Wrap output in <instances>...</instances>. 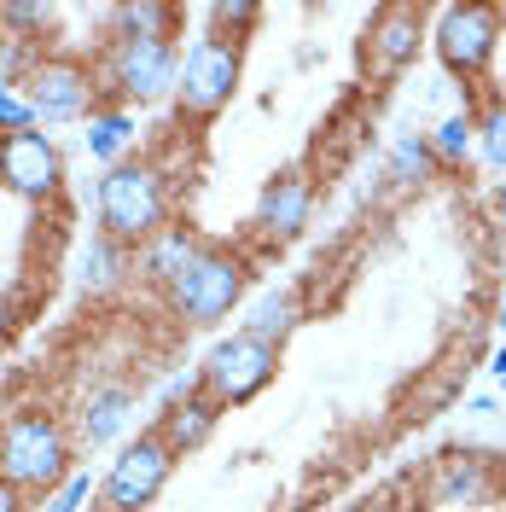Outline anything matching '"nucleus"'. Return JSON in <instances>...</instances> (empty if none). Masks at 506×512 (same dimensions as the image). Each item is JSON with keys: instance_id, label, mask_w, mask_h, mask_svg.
<instances>
[{"instance_id": "5", "label": "nucleus", "mask_w": 506, "mask_h": 512, "mask_svg": "<svg viewBox=\"0 0 506 512\" xmlns=\"http://www.w3.org/2000/svg\"><path fill=\"white\" fill-rule=\"evenodd\" d=\"M239 82H245V35L216 30V24L192 35L187 64H181V94H175V123L210 128L233 105Z\"/></svg>"}, {"instance_id": "33", "label": "nucleus", "mask_w": 506, "mask_h": 512, "mask_svg": "<svg viewBox=\"0 0 506 512\" xmlns=\"http://www.w3.org/2000/svg\"><path fill=\"white\" fill-rule=\"evenodd\" d=\"M501 396H506V379H501Z\"/></svg>"}, {"instance_id": "6", "label": "nucleus", "mask_w": 506, "mask_h": 512, "mask_svg": "<svg viewBox=\"0 0 506 512\" xmlns=\"http://www.w3.org/2000/svg\"><path fill=\"white\" fill-rule=\"evenodd\" d=\"M18 94H24V105L35 111V123H41V128L88 123L99 105H105V88H99L94 59L64 53V47L35 53V64L18 76Z\"/></svg>"}, {"instance_id": "11", "label": "nucleus", "mask_w": 506, "mask_h": 512, "mask_svg": "<svg viewBox=\"0 0 506 512\" xmlns=\"http://www.w3.org/2000/svg\"><path fill=\"white\" fill-rule=\"evenodd\" d=\"M315 222V181H309V169L303 163H285L274 169L262 192H256V210H251V233L268 245V251H285V245H297L303 233Z\"/></svg>"}, {"instance_id": "10", "label": "nucleus", "mask_w": 506, "mask_h": 512, "mask_svg": "<svg viewBox=\"0 0 506 512\" xmlns=\"http://www.w3.org/2000/svg\"><path fill=\"white\" fill-rule=\"evenodd\" d=\"M175 466H181V460L169 454V443L158 437V425L134 431V443H123L117 460L99 472L94 507L99 512H146L163 495V483L175 478Z\"/></svg>"}, {"instance_id": "14", "label": "nucleus", "mask_w": 506, "mask_h": 512, "mask_svg": "<svg viewBox=\"0 0 506 512\" xmlns=\"http://www.w3.org/2000/svg\"><path fill=\"white\" fill-rule=\"evenodd\" d=\"M158 425V437L169 443V454L175 460H187V454H198V448H210V437H216V425H222V408L198 390V379L181 390V396H169L163 402V414L152 419Z\"/></svg>"}, {"instance_id": "17", "label": "nucleus", "mask_w": 506, "mask_h": 512, "mask_svg": "<svg viewBox=\"0 0 506 512\" xmlns=\"http://www.w3.org/2000/svg\"><path fill=\"white\" fill-rule=\"evenodd\" d=\"M297 326H303V291L297 286H262L239 309V332L256 338V344H274V350H285V338Z\"/></svg>"}, {"instance_id": "29", "label": "nucleus", "mask_w": 506, "mask_h": 512, "mask_svg": "<svg viewBox=\"0 0 506 512\" xmlns=\"http://www.w3.org/2000/svg\"><path fill=\"white\" fill-rule=\"evenodd\" d=\"M12 332V297H0V338Z\"/></svg>"}, {"instance_id": "12", "label": "nucleus", "mask_w": 506, "mask_h": 512, "mask_svg": "<svg viewBox=\"0 0 506 512\" xmlns=\"http://www.w3.org/2000/svg\"><path fill=\"white\" fill-rule=\"evenodd\" d=\"M0 187L30 198V204H53L64 187V158L53 146V134H41V128L6 134L0 140Z\"/></svg>"}, {"instance_id": "22", "label": "nucleus", "mask_w": 506, "mask_h": 512, "mask_svg": "<svg viewBox=\"0 0 506 512\" xmlns=\"http://www.w3.org/2000/svg\"><path fill=\"white\" fill-rule=\"evenodd\" d=\"M472 117H477V158L506 175V99L483 94L472 105Z\"/></svg>"}, {"instance_id": "25", "label": "nucleus", "mask_w": 506, "mask_h": 512, "mask_svg": "<svg viewBox=\"0 0 506 512\" xmlns=\"http://www.w3.org/2000/svg\"><path fill=\"white\" fill-rule=\"evenodd\" d=\"M204 24L245 35V30H256V24H262V6H251V0H222V6H204Z\"/></svg>"}, {"instance_id": "20", "label": "nucleus", "mask_w": 506, "mask_h": 512, "mask_svg": "<svg viewBox=\"0 0 506 512\" xmlns=\"http://www.w3.org/2000/svg\"><path fill=\"white\" fill-rule=\"evenodd\" d=\"M437 169H443V163L431 152V134H419V128L396 134L390 152H384V181H390V187H425Z\"/></svg>"}, {"instance_id": "27", "label": "nucleus", "mask_w": 506, "mask_h": 512, "mask_svg": "<svg viewBox=\"0 0 506 512\" xmlns=\"http://www.w3.org/2000/svg\"><path fill=\"white\" fill-rule=\"evenodd\" d=\"M0 512H30V495H18L6 478H0Z\"/></svg>"}, {"instance_id": "24", "label": "nucleus", "mask_w": 506, "mask_h": 512, "mask_svg": "<svg viewBox=\"0 0 506 512\" xmlns=\"http://www.w3.org/2000/svg\"><path fill=\"white\" fill-rule=\"evenodd\" d=\"M94 495H99V478L88 472V466H76V472H70V478H64L35 512H88L94 507Z\"/></svg>"}, {"instance_id": "21", "label": "nucleus", "mask_w": 506, "mask_h": 512, "mask_svg": "<svg viewBox=\"0 0 506 512\" xmlns=\"http://www.w3.org/2000/svg\"><path fill=\"white\" fill-rule=\"evenodd\" d=\"M431 152H437L443 169H466V163L477 158V117H472V105L448 111L443 123L431 128Z\"/></svg>"}, {"instance_id": "4", "label": "nucleus", "mask_w": 506, "mask_h": 512, "mask_svg": "<svg viewBox=\"0 0 506 512\" xmlns=\"http://www.w3.org/2000/svg\"><path fill=\"white\" fill-rule=\"evenodd\" d=\"M501 41H506V12L483 6V0H454V6H437V18H431V53L472 105L483 99V82L495 70Z\"/></svg>"}, {"instance_id": "13", "label": "nucleus", "mask_w": 506, "mask_h": 512, "mask_svg": "<svg viewBox=\"0 0 506 512\" xmlns=\"http://www.w3.org/2000/svg\"><path fill=\"white\" fill-rule=\"evenodd\" d=\"M204 251H210V239H204L198 227L169 222L152 245H140V251H134V280H140L146 291H158V297H169V291H175L192 268L204 262Z\"/></svg>"}, {"instance_id": "1", "label": "nucleus", "mask_w": 506, "mask_h": 512, "mask_svg": "<svg viewBox=\"0 0 506 512\" xmlns=\"http://www.w3.org/2000/svg\"><path fill=\"white\" fill-rule=\"evenodd\" d=\"M181 41L175 30H111L99 41V88L111 105H123V111H140V105H163V99L181 94Z\"/></svg>"}, {"instance_id": "32", "label": "nucleus", "mask_w": 506, "mask_h": 512, "mask_svg": "<svg viewBox=\"0 0 506 512\" xmlns=\"http://www.w3.org/2000/svg\"><path fill=\"white\" fill-rule=\"evenodd\" d=\"M495 198H501V210H506V187H501V192H495Z\"/></svg>"}, {"instance_id": "26", "label": "nucleus", "mask_w": 506, "mask_h": 512, "mask_svg": "<svg viewBox=\"0 0 506 512\" xmlns=\"http://www.w3.org/2000/svg\"><path fill=\"white\" fill-rule=\"evenodd\" d=\"M24 128H41L35 123V111L24 105V94L0 99V140H6V134H24Z\"/></svg>"}, {"instance_id": "28", "label": "nucleus", "mask_w": 506, "mask_h": 512, "mask_svg": "<svg viewBox=\"0 0 506 512\" xmlns=\"http://www.w3.org/2000/svg\"><path fill=\"white\" fill-rule=\"evenodd\" d=\"M489 373H495V384L506 379V344H501V350H489Z\"/></svg>"}, {"instance_id": "2", "label": "nucleus", "mask_w": 506, "mask_h": 512, "mask_svg": "<svg viewBox=\"0 0 506 512\" xmlns=\"http://www.w3.org/2000/svg\"><path fill=\"white\" fill-rule=\"evenodd\" d=\"M169 227V175L152 158H123L117 169H99L94 181V233L111 245L140 251Z\"/></svg>"}, {"instance_id": "8", "label": "nucleus", "mask_w": 506, "mask_h": 512, "mask_svg": "<svg viewBox=\"0 0 506 512\" xmlns=\"http://www.w3.org/2000/svg\"><path fill=\"white\" fill-rule=\"evenodd\" d=\"M431 18H437V6H408V0L373 6V18L355 35V70H361V82H373V88L402 82L419 64V53L431 47Z\"/></svg>"}, {"instance_id": "16", "label": "nucleus", "mask_w": 506, "mask_h": 512, "mask_svg": "<svg viewBox=\"0 0 506 512\" xmlns=\"http://www.w3.org/2000/svg\"><path fill=\"white\" fill-rule=\"evenodd\" d=\"M489 495H495V466L483 454L448 448L443 460L431 466V501L437 507H483Z\"/></svg>"}, {"instance_id": "7", "label": "nucleus", "mask_w": 506, "mask_h": 512, "mask_svg": "<svg viewBox=\"0 0 506 512\" xmlns=\"http://www.w3.org/2000/svg\"><path fill=\"white\" fill-rule=\"evenodd\" d=\"M245 297H251V256L239 251V245H210L204 262L163 297V309L181 320L187 332H210L227 315H239Z\"/></svg>"}, {"instance_id": "30", "label": "nucleus", "mask_w": 506, "mask_h": 512, "mask_svg": "<svg viewBox=\"0 0 506 512\" xmlns=\"http://www.w3.org/2000/svg\"><path fill=\"white\" fill-rule=\"evenodd\" d=\"M18 94V76H6V70H0V99H12Z\"/></svg>"}, {"instance_id": "23", "label": "nucleus", "mask_w": 506, "mask_h": 512, "mask_svg": "<svg viewBox=\"0 0 506 512\" xmlns=\"http://www.w3.org/2000/svg\"><path fill=\"white\" fill-rule=\"evenodd\" d=\"M181 12L175 6H158V0H134V6H111V30H175Z\"/></svg>"}, {"instance_id": "19", "label": "nucleus", "mask_w": 506, "mask_h": 512, "mask_svg": "<svg viewBox=\"0 0 506 512\" xmlns=\"http://www.w3.org/2000/svg\"><path fill=\"white\" fill-rule=\"evenodd\" d=\"M134 140H140V123H134V111H123V105H99L94 117H88V158L105 163V169H117L123 158H134Z\"/></svg>"}, {"instance_id": "15", "label": "nucleus", "mask_w": 506, "mask_h": 512, "mask_svg": "<svg viewBox=\"0 0 506 512\" xmlns=\"http://www.w3.org/2000/svg\"><path fill=\"white\" fill-rule=\"evenodd\" d=\"M134 425V390L128 384H94L76 408V448H111Z\"/></svg>"}, {"instance_id": "18", "label": "nucleus", "mask_w": 506, "mask_h": 512, "mask_svg": "<svg viewBox=\"0 0 506 512\" xmlns=\"http://www.w3.org/2000/svg\"><path fill=\"white\" fill-rule=\"evenodd\" d=\"M76 268H82V291H88V297H111V291H123L128 280H134V251L111 245L105 233H88Z\"/></svg>"}, {"instance_id": "31", "label": "nucleus", "mask_w": 506, "mask_h": 512, "mask_svg": "<svg viewBox=\"0 0 506 512\" xmlns=\"http://www.w3.org/2000/svg\"><path fill=\"white\" fill-rule=\"evenodd\" d=\"M495 326L506 332V291H501V303H495Z\"/></svg>"}, {"instance_id": "3", "label": "nucleus", "mask_w": 506, "mask_h": 512, "mask_svg": "<svg viewBox=\"0 0 506 512\" xmlns=\"http://www.w3.org/2000/svg\"><path fill=\"white\" fill-rule=\"evenodd\" d=\"M76 472V431L47 408H12L0 419V478L18 495L47 501Z\"/></svg>"}, {"instance_id": "9", "label": "nucleus", "mask_w": 506, "mask_h": 512, "mask_svg": "<svg viewBox=\"0 0 506 512\" xmlns=\"http://www.w3.org/2000/svg\"><path fill=\"white\" fill-rule=\"evenodd\" d=\"M274 379H280V350H274V344H256L245 332L216 338V344L204 350V361H198V390H204L222 414L251 408Z\"/></svg>"}]
</instances>
